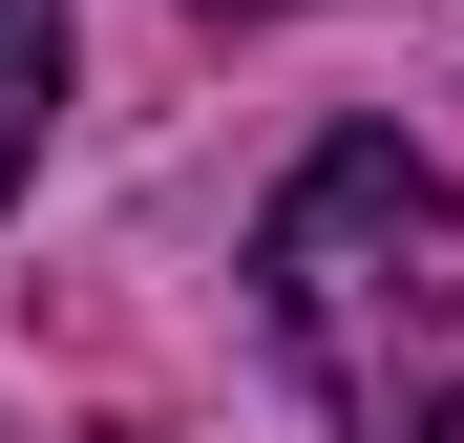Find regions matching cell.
<instances>
[{"instance_id": "1", "label": "cell", "mask_w": 464, "mask_h": 443, "mask_svg": "<svg viewBox=\"0 0 464 443\" xmlns=\"http://www.w3.org/2000/svg\"><path fill=\"white\" fill-rule=\"evenodd\" d=\"M254 295H275V359L317 380V422L464 443V190L401 127L295 148V190L254 211Z\"/></svg>"}, {"instance_id": "2", "label": "cell", "mask_w": 464, "mask_h": 443, "mask_svg": "<svg viewBox=\"0 0 464 443\" xmlns=\"http://www.w3.org/2000/svg\"><path fill=\"white\" fill-rule=\"evenodd\" d=\"M43 127H63V0H0V211H22Z\"/></svg>"}, {"instance_id": "3", "label": "cell", "mask_w": 464, "mask_h": 443, "mask_svg": "<svg viewBox=\"0 0 464 443\" xmlns=\"http://www.w3.org/2000/svg\"><path fill=\"white\" fill-rule=\"evenodd\" d=\"M232 22H254V0H232Z\"/></svg>"}]
</instances>
